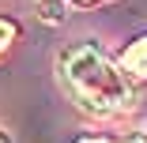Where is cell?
<instances>
[{
  "mask_svg": "<svg viewBox=\"0 0 147 143\" xmlns=\"http://www.w3.org/2000/svg\"><path fill=\"white\" fill-rule=\"evenodd\" d=\"M64 79H68V87L76 91V98L87 109H94V113L125 109L128 98H132L125 72L117 68L113 60H106L94 45H72L64 53Z\"/></svg>",
  "mask_w": 147,
  "mask_h": 143,
  "instance_id": "cell-1",
  "label": "cell"
},
{
  "mask_svg": "<svg viewBox=\"0 0 147 143\" xmlns=\"http://www.w3.org/2000/svg\"><path fill=\"white\" fill-rule=\"evenodd\" d=\"M121 68L132 72V75H143V79H147V38H140V42H132V45L125 49Z\"/></svg>",
  "mask_w": 147,
  "mask_h": 143,
  "instance_id": "cell-2",
  "label": "cell"
},
{
  "mask_svg": "<svg viewBox=\"0 0 147 143\" xmlns=\"http://www.w3.org/2000/svg\"><path fill=\"white\" fill-rule=\"evenodd\" d=\"M42 19L61 23V19H64V4H61V0H42Z\"/></svg>",
  "mask_w": 147,
  "mask_h": 143,
  "instance_id": "cell-3",
  "label": "cell"
},
{
  "mask_svg": "<svg viewBox=\"0 0 147 143\" xmlns=\"http://www.w3.org/2000/svg\"><path fill=\"white\" fill-rule=\"evenodd\" d=\"M11 38H15V26H11L8 19H0V53L8 49V42H11Z\"/></svg>",
  "mask_w": 147,
  "mask_h": 143,
  "instance_id": "cell-4",
  "label": "cell"
},
{
  "mask_svg": "<svg viewBox=\"0 0 147 143\" xmlns=\"http://www.w3.org/2000/svg\"><path fill=\"white\" fill-rule=\"evenodd\" d=\"M83 143H109V139H83ZM128 143H143V139L136 136V139H128Z\"/></svg>",
  "mask_w": 147,
  "mask_h": 143,
  "instance_id": "cell-5",
  "label": "cell"
},
{
  "mask_svg": "<svg viewBox=\"0 0 147 143\" xmlns=\"http://www.w3.org/2000/svg\"><path fill=\"white\" fill-rule=\"evenodd\" d=\"M83 4H87V0H83Z\"/></svg>",
  "mask_w": 147,
  "mask_h": 143,
  "instance_id": "cell-6",
  "label": "cell"
}]
</instances>
